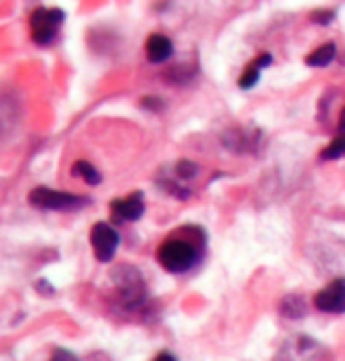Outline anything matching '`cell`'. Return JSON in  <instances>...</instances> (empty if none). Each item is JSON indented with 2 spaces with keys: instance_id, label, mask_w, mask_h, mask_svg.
Here are the masks:
<instances>
[{
  "instance_id": "cell-6",
  "label": "cell",
  "mask_w": 345,
  "mask_h": 361,
  "mask_svg": "<svg viewBox=\"0 0 345 361\" xmlns=\"http://www.w3.org/2000/svg\"><path fill=\"white\" fill-rule=\"evenodd\" d=\"M92 249H95V256L97 261L102 263H111L115 251H118V244H120V235L118 230L109 223H97L95 228H92Z\"/></svg>"
},
{
  "instance_id": "cell-5",
  "label": "cell",
  "mask_w": 345,
  "mask_h": 361,
  "mask_svg": "<svg viewBox=\"0 0 345 361\" xmlns=\"http://www.w3.org/2000/svg\"><path fill=\"white\" fill-rule=\"evenodd\" d=\"M66 19V14L59 7H38L31 14V35L35 45H52L59 35V28Z\"/></svg>"
},
{
  "instance_id": "cell-19",
  "label": "cell",
  "mask_w": 345,
  "mask_h": 361,
  "mask_svg": "<svg viewBox=\"0 0 345 361\" xmlns=\"http://www.w3.org/2000/svg\"><path fill=\"white\" fill-rule=\"evenodd\" d=\"M341 136H345V108H343V115H341Z\"/></svg>"
},
{
  "instance_id": "cell-11",
  "label": "cell",
  "mask_w": 345,
  "mask_h": 361,
  "mask_svg": "<svg viewBox=\"0 0 345 361\" xmlns=\"http://www.w3.org/2000/svg\"><path fill=\"white\" fill-rule=\"evenodd\" d=\"M73 174L78 178H83L87 185H99V183H102V174H99V169L95 167V164L85 162V160H78L73 164Z\"/></svg>"
},
{
  "instance_id": "cell-9",
  "label": "cell",
  "mask_w": 345,
  "mask_h": 361,
  "mask_svg": "<svg viewBox=\"0 0 345 361\" xmlns=\"http://www.w3.org/2000/svg\"><path fill=\"white\" fill-rule=\"evenodd\" d=\"M171 52H174V45H171V40L162 33H153L146 42V56H148V61H153V63L167 61Z\"/></svg>"
},
{
  "instance_id": "cell-2",
  "label": "cell",
  "mask_w": 345,
  "mask_h": 361,
  "mask_svg": "<svg viewBox=\"0 0 345 361\" xmlns=\"http://www.w3.org/2000/svg\"><path fill=\"white\" fill-rule=\"evenodd\" d=\"M113 286L122 307L139 310L146 302V284H143L141 272L132 265H120L113 270Z\"/></svg>"
},
{
  "instance_id": "cell-15",
  "label": "cell",
  "mask_w": 345,
  "mask_h": 361,
  "mask_svg": "<svg viewBox=\"0 0 345 361\" xmlns=\"http://www.w3.org/2000/svg\"><path fill=\"white\" fill-rule=\"evenodd\" d=\"M258 73H261V68L256 66V63H251V68L244 71V75L240 78V87L242 90H251L254 85L258 82Z\"/></svg>"
},
{
  "instance_id": "cell-3",
  "label": "cell",
  "mask_w": 345,
  "mask_h": 361,
  "mask_svg": "<svg viewBox=\"0 0 345 361\" xmlns=\"http://www.w3.org/2000/svg\"><path fill=\"white\" fill-rule=\"evenodd\" d=\"M28 204L35 209H45V212H75V209L87 207L90 197H85V195L52 190V188L40 185L28 192Z\"/></svg>"
},
{
  "instance_id": "cell-16",
  "label": "cell",
  "mask_w": 345,
  "mask_h": 361,
  "mask_svg": "<svg viewBox=\"0 0 345 361\" xmlns=\"http://www.w3.org/2000/svg\"><path fill=\"white\" fill-rule=\"evenodd\" d=\"M49 361H80V359H78L71 350H54Z\"/></svg>"
},
{
  "instance_id": "cell-4",
  "label": "cell",
  "mask_w": 345,
  "mask_h": 361,
  "mask_svg": "<svg viewBox=\"0 0 345 361\" xmlns=\"http://www.w3.org/2000/svg\"><path fill=\"white\" fill-rule=\"evenodd\" d=\"M275 361H334V355L310 336H293L279 348Z\"/></svg>"
},
{
  "instance_id": "cell-18",
  "label": "cell",
  "mask_w": 345,
  "mask_h": 361,
  "mask_svg": "<svg viewBox=\"0 0 345 361\" xmlns=\"http://www.w3.org/2000/svg\"><path fill=\"white\" fill-rule=\"evenodd\" d=\"M153 361H176V359H174V355H169V352H160Z\"/></svg>"
},
{
  "instance_id": "cell-14",
  "label": "cell",
  "mask_w": 345,
  "mask_h": 361,
  "mask_svg": "<svg viewBox=\"0 0 345 361\" xmlns=\"http://www.w3.org/2000/svg\"><path fill=\"white\" fill-rule=\"evenodd\" d=\"M174 174H176L178 178H183V180L195 178V176H198V164H193V162H188V160H181V162H176Z\"/></svg>"
},
{
  "instance_id": "cell-12",
  "label": "cell",
  "mask_w": 345,
  "mask_h": 361,
  "mask_svg": "<svg viewBox=\"0 0 345 361\" xmlns=\"http://www.w3.org/2000/svg\"><path fill=\"white\" fill-rule=\"evenodd\" d=\"M334 56H336V47L329 42V45H322L317 47L315 52L308 56V66H315V68H322V66H329V63L334 61Z\"/></svg>"
},
{
  "instance_id": "cell-1",
  "label": "cell",
  "mask_w": 345,
  "mask_h": 361,
  "mask_svg": "<svg viewBox=\"0 0 345 361\" xmlns=\"http://www.w3.org/2000/svg\"><path fill=\"white\" fill-rule=\"evenodd\" d=\"M205 247V235L198 228H186L181 233L171 235L157 249V263L167 272H186L200 261Z\"/></svg>"
},
{
  "instance_id": "cell-17",
  "label": "cell",
  "mask_w": 345,
  "mask_h": 361,
  "mask_svg": "<svg viewBox=\"0 0 345 361\" xmlns=\"http://www.w3.org/2000/svg\"><path fill=\"white\" fill-rule=\"evenodd\" d=\"M332 19H334V12H315L313 14V21H317V24H329Z\"/></svg>"
},
{
  "instance_id": "cell-10",
  "label": "cell",
  "mask_w": 345,
  "mask_h": 361,
  "mask_svg": "<svg viewBox=\"0 0 345 361\" xmlns=\"http://www.w3.org/2000/svg\"><path fill=\"white\" fill-rule=\"evenodd\" d=\"M282 314L286 319H301L305 314V300L301 295H284L282 298Z\"/></svg>"
},
{
  "instance_id": "cell-7",
  "label": "cell",
  "mask_w": 345,
  "mask_h": 361,
  "mask_svg": "<svg viewBox=\"0 0 345 361\" xmlns=\"http://www.w3.org/2000/svg\"><path fill=\"white\" fill-rule=\"evenodd\" d=\"M315 305L329 314L345 312V279H334L327 288H322L315 295Z\"/></svg>"
},
{
  "instance_id": "cell-13",
  "label": "cell",
  "mask_w": 345,
  "mask_h": 361,
  "mask_svg": "<svg viewBox=\"0 0 345 361\" xmlns=\"http://www.w3.org/2000/svg\"><path fill=\"white\" fill-rule=\"evenodd\" d=\"M343 155H345V136H339V139H334L325 148V153H322V157H325V160H336V157H343Z\"/></svg>"
},
{
  "instance_id": "cell-8",
  "label": "cell",
  "mask_w": 345,
  "mask_h": 361,
  "mask_svg": "<svg viewBox=\"0 0 345 361\" xmlns=\"http://www.w3.org/2000/svg\"><path fill=\"white\" fill-rule=\"evenodd\" d=\"M143 212H146V202H143V195L141 192H132L122 200H115L113 202V214L118 221H139Z\"/></svg>"
}]
</instances>
